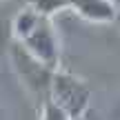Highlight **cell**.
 I'll use <instances>...</instances> for the list:
<instances>
[{
  "label": "cell",
  "instance_id": "obj_7",
  "mask_svg": "<svg viewBox=\"0 0 120 120\" xmlns=\"http://www.w3.org/2000/svg\"><path fill=\"white\" fill-rule=\"evenodd\" d=\"M113 7H116V20L120 22V0H113Z\"/></svg>",
  "mask_w": 120,
  "mask_h": 120
},
{
  "label": "cell",
  "instance_id": "obj_1",
  "mask_svg": "<svg viewBox=\"0 0 120 120\" xmlns=\"http://www.w3.org/2000/svg\"><path fill=\"white\" fill-rule=\"evenodd\" d=\"M11 38L18 47H22L29 56H34L38 62H42L49 69L60 67V38L53 27V20L29 4L20 7L13 16Z\"/></svg>",
  "mask_w": 120,
  "mask_h": 120
},
{
  "label": "cell",
  "instance_id": "obj_3",
  "mask_svg": "<svg viewBox=\"0 0 120 120\" xmlns=\"http://www.w3.org/2000/svg\"><path fill=\"white\" fill-rule=\"evenodd\" d=\"M7 58L11 62V69L13 73L18 76V80L22 82L27 91L34 96L38 102H45L49 96V85H51V76L56 69H49L45 67L42 62H38L34 56L25 51L22 47H18L16 42H11L7 51Z\"/></svg>",
  "mask_w": 120,
  "mask_h": 120
},
{
  "label": "cell",
  "instance_id": "obj_4",
  "mask_svg": "<svg viewBox=\"0 0 120 120\" xmlns=\"http://www.w3.org/2000/svg\"><path fill=\"white\" fill-rule=\"evenodd\" d=\"M69 11L87 22H96V25L116 22L113 0H69Z\"/></svg>",
  "mask_w": 120,
  "mask_h": 120
},
{
  "label": "cell",
  "instance_id": "obj_6",
  "mask_svg": "<svg viewBox=\"0 0 120 120\" xmlns=\"http://www.w3.org/2000/svg\"><path fill=\"white\" fill-rule=\"evenodd\" d=\"M38 120H71V118H69L60 107H56L51 100H45V102H40Z\"/></svg>",
  "mask_w": 120,
  "mask_h": 120
},
{
  "label": "cell",
  "instance_id": "obj_2",
  "mask_svg": "<svg viewBox=\"0 0 120 120\" xmlns=\"http://www.w3.org/2000/svg\"><path fill=\"white\" fill-rule=\"evenodd\" d=\"M47 100H51L56 107H60L71 120H82L91 105V87L87 85V80L67 71L60 64L51 76Z\"/></svg>",
  "mask_w": 120,
  "mask_h": 120
},
{
  "label": "cell",
  "instance_id": "obj_5",
  "mask_svg": "<svg viewBox=\"0 0 120 120\" xmlns=\"http://www.w3.org/2000/svg\"><path fill=\"white\" fill-rule=\"evenodd\" d=\"M18 9L11 7L9 0H0V58L7 56L9 47H11L13 38H11V25H13V16Z\"/></svg>",
  "mask_w": 120,
  "mask_h": 120
}]
</instances>
